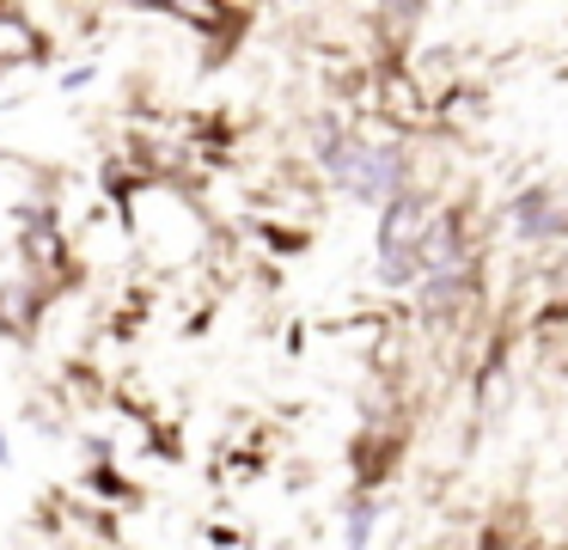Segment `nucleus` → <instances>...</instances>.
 <instances>
[{
  "mask_svg": "<svg viewBox=\"0 0 568 550\" xmlns=\"http://www.w3.org/2000/svg\"><path fill=\"white\" fill-rule=\"evenodd\" d=\"M367 538H373V501L361 496L348 501V550H367Z\"/></svg>",
  "mask_w": 568,
  "mask_h": 550,
  "instance_id": "nucleus-3",
  "label": "nucleus"
},
{
  "mask_svg": "<svg viewBox=\"0 0 568 550\" xmlns=\"http://www.w3.org/2000/svg\"><path fill=\"white\" fill-rule=\"evenodd\" d=\"M13 464V440H7V428H0V471Z\"/></svg>",
  "mask_w": 568,
  "mask_h": 550,
  "instance_id": "nucleus-6",
  "label": "nucleus"
},
{
  "mask_svg": "<svg viewBox=\"0 0 568 550\" xmlns=\"http://www.w3.org/2000/svg\"><path fill=\"white\" fill-rule=\"evenodd\" d=\"M55 86H62L68 98L87 92V86H99V61H74V68H62V73H55Z\"/></svg>",
  "mask_w": 568,
  "mask_h": 550,
  "instance_id": "nucleus-4",
  "label": "nucleus"
},
{
  "mask_svg": "<svg viewBox=\"0 0 568 550\" xmlns=\"http://www.w3.org/2000/svg\"><path fill=\"white\" fill-rule=\"evenodd\" d=\"M514 220H519V232H526V239H544V232L556 227V220H550V202H544V196H519Z\"/></svg>",
  "mask_w": 568,
  "mask_h": 550,
  "instance_id": "nucleus-2",
  "label": "nucleus"
},
{
  "mask_svg": "<svg viewBox=\"0 0 568 550\" xmlns=\"http://www.w3.org/2000/svg\"><path fill=\"white\" fill-rule=\"evenodd\" d=\"M318 166L331 171L336 190H348L355 202H385L404 190V153L397 147H373V141H348V134H324Z\"/></svg>",
  "mask_w": 568,
  "mask_h": 550,
  "instance_id": "nucleus-1",
  "label": "nucleus"
},
{
  "mask_svg": "<svg viewBox=\"0 0 568 550\" xmlns=\"http://www.w3.org/2000/svg\"><path fill=\"white\" fill-rule=\"evenodd\" d=\"M92 489H99V496H129V483L116 471H92Z\"/></svg>",
  "mask_w": 568,
  "mask_h": 550,
  "instance_id": "nucleus-5",
  "label": "nucleus"
}]
</instances>
